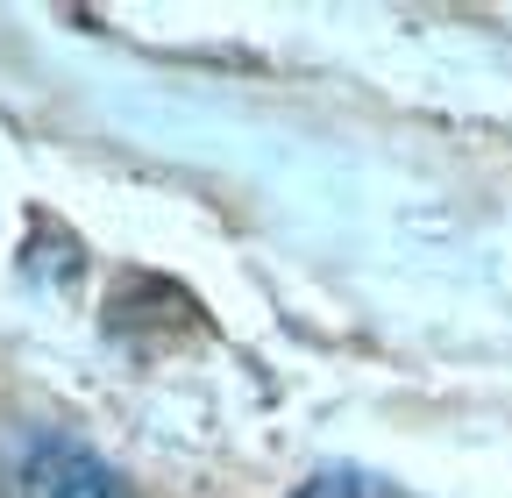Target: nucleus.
<instances>
[{
  "label": "nucleus",
  "instance_id": "obj_1",
  "mask_svg": "<svg viewBox=\"0 0 512 498\" xmlns=\"http://www.w3.org/2000/svg\"><path fill=\"white\" fill-rule=\"evenodd\" d=\"M15 498H136V491L72 434H29L15 456Z\"/></svg>",
  "mask_w": 512,
  "mask_h": 498
},
{
  "label": "nucleus",
  "instance_id": "obj_2",
  "mask_svg": "<svg viewBox=\"0 0 512 498\" xmlns=\"http://www.w3.org/2000/svg\"><path fill=\"white\" fill-rule=\"evenodd\" d=\"M292 498H413V491L392 484V477H377V470H356V463H328V470H313Z\"/></svg>",
  "mask_w": 512,
  "mask_h": 498
}]
</instances>
